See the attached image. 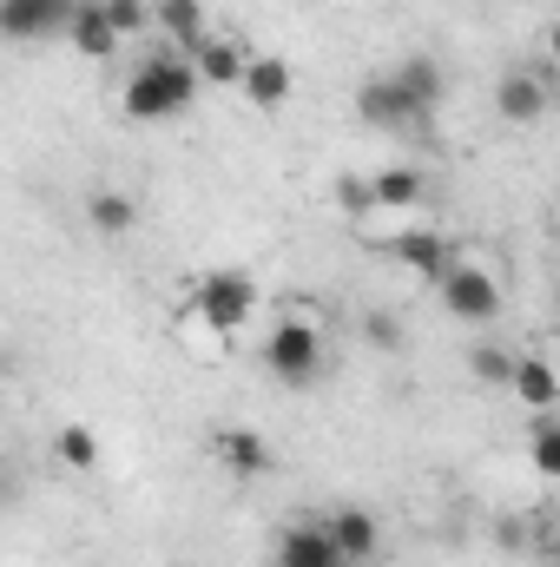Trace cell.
<instances>
[{"instance_id":"1","label":"cell","mask_w":560,"mask_h":567,"mask_svg":"<svg viewBox=\"0 0 560 567\" xmlns=\"http://www.w3.org/2000/svg\"><path fill=\"white\" fill-rule=\"evenodd\" d=\"M198 66L185 60V53H145L139 66L126 73V86H120V106H126V120H139V126H165V120H178V113H191V100H198Z\"/></svg>"},{"instance_id":"2","label":"cell","mask_w":560,"mask_h":567,"mask_svg":"<svg viewBox=\"0 0 560 567\" xmlns=\"http://www.w3.org/2000/svg\"><path fill=\"white\" fill-rule=\"evenodd\" d=\"M191 317L211 337H231V330H245L258 317V284L245 278V271H205V278L191 284Z\"/></svg>"},{"instance_id":"3","label":"cell","mask_w":560,"mask_h":567,"mask_svg":"<svg viewBox=\"0 0 560 567\" xmlns=\"http://www.w3.org/2000/svg\"><path fill=\"white\" fill-rule=\"evenodd\" d=\"M265 363H271V377L283 390H310L323 377V323H303V317L278 323L265 337Z\"/></svg>"},{"instance_id":"4","label":"cell","mask_w":560,"mask_h":567,"mask_svg":"<svg viewBox=\"0 0 560 567\" xmlns=\"http://www.w3.org/2000/svg\"><path fill=\"white\" fill-rule=\"evenodd\" d=\"M356 113L376 126V133H428V106H416V93L396 80V73H376V80H363L356 86Z\"/></svg>"},{"instance_id":"5","label":"cell","mask_w":560,"mask_h":567,"mask_svg":"<svg viewBox=\"0 0 560 567\" xmlns=\"http://www.w3.org/2000/svg\"><path fill=\"white\" fill-rule=\"evenodd\" d=\"M435 290H442V303H448V317H455V323L488 330V323L501 317V284L488 278L481 265H448V278L435 284Z\"/></svg>"},{"instance_id":"6","label":"cell","mask_w":560,"mask_h":567,"mask_svg":"<svg viewBox=\"0 0 560 567\" xmlns=\"http://www.w3.org/2000/svg\"><path fill=\"white\" fill-rule=\"evenodd\" d=\"M73 13H80V0H0V33L33 47V40L73 33Z\"/></svg>"},{"instance_id":"7","label":"cell","mask_w":560,"mask_h":567,"mask_svg":"<svg viewBox=\"0 0 560 567\" xmlns=\"http://www.w3.org/2000/svg\"><path fill=\"white\" fill-rule=\"evenodd\" d=\"M495 113H501L508 126H541V113H548V80H541L535 66H508V73L495 80Z\"/></svg>"},{"instance_id":"8","label":"cell","mask_w":560,"mask_h":567,"mask_svg":"<svg viewBox=\"0 0 560 567\" xmlns=\"http://www.w3.org/2000/svg\"><path fill=\"white\" fill-rule=\"evenodd\" d=\"M278 567H350V555L336 548L330 522H290L278 535Z\"/></svg>"},{"instance_id":"9","label":"cell","mask_w":560,"mask_h":567,"mask_svg":"<svg viewBox=\"0 0 560 567\" xmlns=\"http://www.w3.org/2000/svg\"><path fill=\"white\" fill-rule=\"evenodd\" d=\"M383 251H390L403 271H416L422 284H442V278H448V265H455V258H448V245H442V231H396Z\"/></svg>"},{"instance_id":"10","label":"cell","mask_w":560,"mask_h":567,"mask_svg":"<svg viewBox=\"0 0 560 567\" xmlns=\"http://www.w3.org/2000/svg\"><path fill=\"white\" fill-rule=\"evenodd\" d=\"M211 13H205V0H152V27L165 33V40H178L185 53H198L205 40H211V27H205Z\"/></svg>"},{"instance_id":"11","label":"cell","mask_w":560,"mask_h":567,"mask_svg":"<svg viewBox=\"0 0 560 567\" xmlns=\"http://www.w3.org/2000/svg\"><path fill=\"white\" fill-rule=\"evenodd\" d=\"M191 66H198V80H205V86H245V73H251V53H245L238 40L211 33V40L191 53Z\"/></svg>"},{"instance_id":"12","label":"cell","mask_w":560,"mask_h":567,"mask_svg":"<svg viewBox=\"0 0 560 567\" xmlns=\"http://www.w3.org/2000/svg\"><path fill=\"white\" fill-rule=\"evenodd\" d=\"M66 40H73V53H86V60H113L126 33L113 27V13H106L100 0H80V13H73V33H66Z\"/></svg>"},{"instance_id":"13","label":"cell","mask_w":560,"mask_h":567,"mask_svg":"<svg viewBox=\"0 0 560 567\" xmlns=\"http://www.w3.org/2000/svg\"><path fill=\"white\" fill-rule=\"evenodd\" d=\"M211 455H218L231 475H245V482L271 468V449H265V435H258V429H218V435H211Z\"/></svg>"},{"instance_id":"14","label":"cell","mask_w":560,"mask_h":567,"mask_svg":"<svg viewBox=\"0 0 560 567\" xmlns=\"http://www.w3.org/2000/svg\"><path fill=\"white\" fill-rule=\"evenodd\" d=\"M323 522H330L336 548L350 555V567H363L376 548H383V528H376V515H370V508H336V515H323Z\"/></svg>"},{"instance_id":"15","label":"cell","mask_w":560,"mask_h":567,"mask_svg":"<svg viewBox=\"0 0 560 567\" xmlns=\"http://www.w3.org/2000/svg\"><path fill=\"white\" fill-rule=\"evenodd\" d=\"M508 390H515L528 410H554V403H560V377H554V363H548V357H521Z\"/></svg>"},{"instance_id":"16","label":"cell","mask_w":560,"mask_h":567,"mask_svg":"<svg viewBox=\"0 0 560 567\" xmlns=\"http://www.w3.org/2000/svg\"><path fill=\"white\" fill-rule=\"evenodd\" d=\"M428 198V172L422 165H390V172H376V205L383 212H409Z\"/></svg>"},{"instance_id":"17","label":"cell","mask_w":560,"mask_h":567,"mask_svg":"<svg viewBox=\"0 0 560 567\" xmlns=\"http://www.w3.org/2000/svg\"><path fill=\"white\" fill-rule=\"evenodd\" d=\"M86 225H93V231H106V238H126V231L139 225V205H133L126 192H113V185H106V192H93V198H86Z\"/></svg>"},{"instance_id":"18","label":"cell","mask_w":560,"mask_h":567,"mask_svg":"<svg viewBox=\"0 0 560 567\" xmlns=\"http://www.w3.org/2000/svg\"><path fill=\"white\" fill-rule=\"evenodd\" d=\"M245 100H251V106H283V100H290V60H278V53L251 60V73H245Z\"/></svg>"},{"instance_id":"19","label":"cell","mask_w":560,"mask_h":567,"mask_svg":"<svg viewBox=\"0 0 560 567\" xmlns=\"http://www.w3.org/2000/svg\"><path fill=\"white\" fill-rule=\"evenodd\" d=\"M396 80H403V86H409V93H416V106H428V113H435V106H442V93H448V80H442V66H435V60H403V66H396Z\"/></svg>"},{"instance_id":"20","label":"cell","mask_w":560,"mask_h":567,"mask_svg":"<svg viewBox=\"0 0 560 567\" xmlns=\"http://www.w3.org/2000/svg\"><path fill=\"white\" fill-rule=\"evenodd\" d=\"M53 455H60L66 468H100V435H93L86 423L53 429Z\"/></svg>"},{"instance_id":"21","label":"cell","mask_w":560,"mask_h":567,"mask_svg":"<svg viewBox=\"0 0 560 567\" xmlns=\"http://www.w3.org/2000/svg\"><path fill=\"white\" fill-rule=\"evenodd\" d=\"M515 363H521V357H508L501 343H475V350H468V370H475V383H488V390H508V383H515Z\"/></svg>"},{"instance_id":"22","label":"cell","mask_w":560,"mask_h":567,"mask_svg":"<svg viewBox=\"0 0 560 567\" xmlns=\"http://www.w3.org/2000/svg\"><path fill=\"white\" fill-rule=\"evenodd\" d=\"M528 462H535V475L560 482V416H541L528 429Z\"/></svg>"},{"instance_id":"23","label":"cell","mask_w":560,"mask_h":567,"mask_svg":"<svg viewBox=\"0 0 560 567\" xmlns=\"http://www.w3.org/2000/svg\"><path fill=\"white\" fill-rule=\"evenodd\" d=\"M336 205H343L356 225H370V212H383V205H376V178H336Z\"/></svg>"},{"instance_id":"24","label":"cell","mask_w":560,"mask_h":567,"mask_svg":"<svg viewBox=\"0 0 560 567\" xmlns=\"http://www.w3.org/2000/svg\"><path fill=\"white\" fill-rule=\"evenodd\" d=\"M100 7L113 13V27H120L126 40H133V33H145V27H152V0H100Z\"/></svg>"},{"instance_id":"25","label":"cell","mask_w":560,"mask_h":567,"mask_svg":"<svg viewBox=\"0 0 560 567\" xmlns=\"http://www.w3.org/2000/svg\"><path fill=\"white\" fill-rule=\"evenodd\" d=\"M363 337H370L376 350H403V323H396L390 310H363Z\"/></svg>"},{"instance_id":"26","label":"cell","mask_w":560,"mask_h":567,"mask_svg":"<svg viewBox=\"0 0 560 567\" xmlns=\"http://www.w3.org/2000/svg\"><path fill=\"white\" fill-rule=\"evenodd\" d=\"M548 60H554V66H560V20H554V27H548Z\"/></svg>"},{"instance_id":"27","label":"cell","mask_w":560,"mask_h":567,"mask_svg":"<svg viewBox=\"0 0 560 567\" xmlns=\"http://www.w3.org/2000/svg\"><path fill=\"white\" fill-rule=\"evenodd\" d=\"M548 567H560V555H554V561H548Z\"/></svg>"}]
</instances>
